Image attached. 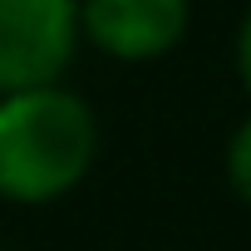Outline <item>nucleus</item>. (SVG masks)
<instances>
[{
    "instance_id": "f03ea898",
    "label": "nucleus",
    "mask_w": 251,
    "mask_h": 251,
    "mask_svg": "<svg viewBox=\"0 0 251 251\" xmlns=\"http://www.w3.org/2000/svg\"><path fill=\"white\" fill-rule=\"evenodd\" d=\"M79 50V0H0V99L54 84Z\"/></svg>"
},
{
    "instance_id": "f257e3e1",
    "label": "nucleus",
    "mask_w": 251,
    "mask_h": 251,
    "mask_svg": "<svg viewBox=\"0 0 251 251\" xmlns=\"http://www.w3.org/2000/svg\"><path fill=\"white\" fill-rule=\"evenodd\" d=\"M99 153L94 113L79 94L45 84L0 99V197L40 207L79 187Z\"/></svg>"
},
{
    "instance_id": "7ed1b4c3",
    "label": "nucleus",
    "mask_w": 251,
    "mask_h": 251,
    "mask_svg": "<svg viewBox=\"0 0 251 251\" xmlns=\"http://www.w3.org/2000/svg\"><path fill=\"white\" fill-rule=\"evenodd\" d=\"M187 0H84L79 5V35H89L103 54L123 64L163 59L187 35Z\"/></svg>"
},
{
    "instance_id": "39448f33",
    "label": "nucleus",
    "mask_w": 251,
    "mask_h": 251,
    "mask_svg": "<svg viewBox=\"0 0 251 251\" xmlns=\"http://www.w3.org/2000/svg\"><path fill=\"white\" fill-rule=\"evenodd\" d=\"M236 69H241V84H246V94H251V10H246V20H241V30H236Z\"/></svg>"
},
{
    "instance_id": "20e7f679",
    "label": "nucleus",
    "mask_w": 251,
    "mask_h": 251,
    "mask_svg": "<svg viewBox=\"0 0 251 251\" xmlns=\"http://www.w3.org/2000/svg\"><path fill=\"white\" fill-rule=\"evenodd\" d=\"M226 182H231V192L251 207V113L241 118V128L231 133V148H226Z\"/></svg>"
}]
</instances>
